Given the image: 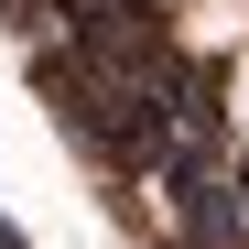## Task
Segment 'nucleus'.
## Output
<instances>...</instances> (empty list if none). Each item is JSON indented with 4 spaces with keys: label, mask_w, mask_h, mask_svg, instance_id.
<instances>
[{
    "label": "nucleus",
    "mask_w": 249,
    "mask_h": 249,
    "mask_svg": "<svg viewBox=\"0 0 249 249\" xmlns=\"http://www.w3.org/2000/svg\"><path fill=\"white\" fill-rule=\"evenodd\" d=\"M0 249H22V228H11V217H0Z\"/></svg>",
    "instance_id": "obj_1"
},
{
    "label": "nucleus",
    "mask_w": 249,
    "mask_h": 249,
    "mask_svg": "<svg viewBox=\"0 0 249 249\" xmlns=\"http://www.w3.org/2000/svg\"><path fill=\"white\" fill-rule=\"evenodd\" d=\"M238 206H249V162H238Z\"/></svg>",
    "instance_id": "obj_2"
}]
</instances>
